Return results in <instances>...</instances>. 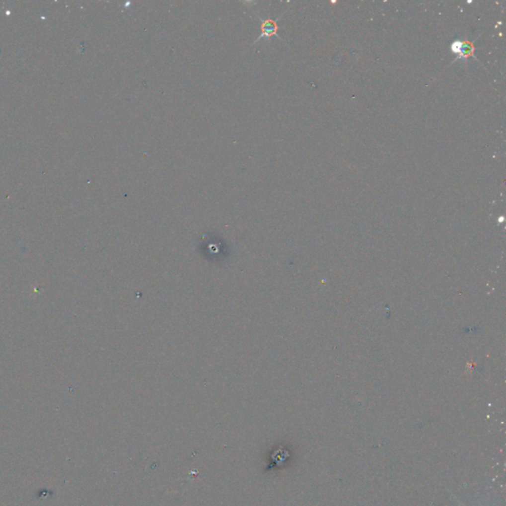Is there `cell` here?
Instances as JSON below:
<instances>
[{
	"label": "cell",
	"mask_w": 506,
	"mask_h": 506,
	"mask_svg": "<svg viewBox=\"0 0 506 506\" xmlns=\"http://www.w3.org/2000/svg\"><path fill=\"white\" fill-rule=\"evenodd\" d=\"M257 17L260 19L261 21V34L260 36L254 41V44H257L259 43L260 41L262 40H265V41H269L271 37L273 36H278V24H277V21L278 19L276 20H272V19H263L261 18V16L257 15ZM279 37V36H278Z\"/></svg>",
	"instance_id": "obj_1"
},
{
	"label": "cell",
	"mask_w": 506,
	"mask_h": 506,
	"mask_svg": "<svg viewBox=\"0 0 506 506\" xmlns=\"http://www.w3.org/2000/svg\"><path fill=\"white\" fill-rule=\"evenodd\" d=\"M473 45L470 43H462L455 42L452 46V51L456 54H459V58H467L473 53Z\"/></svg>",
	"instance_id": "obj_2"
}]
</instances>
